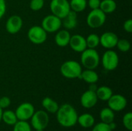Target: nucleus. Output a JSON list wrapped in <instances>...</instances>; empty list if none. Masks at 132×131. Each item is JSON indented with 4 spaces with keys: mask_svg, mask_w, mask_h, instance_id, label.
Wrapping results in <instances>:
<instances>
[{
    "mask_svg": "<svg viewBox=\"0 0 132 131\" xmlns=\"http://www.w3.org/2000/svg\"><path fill=\"white\" fill-rule=\"evenodd\" d=\"M86 43L87 48L95 49L100 45V36L95 33H91L86 38Z\"/></svg>",
    "mask_w": 132,
    "mask_h": 131,
    "instance_id": "nucleus-26",
    "label": "nucleus"
},
{
    "mask_svg": "<svg viewBox=\"0 0 132 131\" xmlns=\"http://www.w3.org/2000/svg\"><path fill=\"white\" fill-rule=\"evenodd\" d=\"M99 8L106 15L111 14L116 10L117 4L114 0H102L101 1Z\"/></svg>",
    "mask_w": 132,
    "mask_h": 131,
    "instance_id": "nucleus-23",
    "label": "nucleus"
},
{
    "mask_svg": "<svg viewBox=\"0 0 132 131\" xmlns=\"http://www.w3.org/2000/svg\"><path fill=\"white\" fill-rule=\"evenodd\" d=\"M42 106L46 110V111L50 113H56L59 109V105L56 101L50 97H45L42 100Z\"/></svg>",
    "mask_w": 132,
    "mask_h": 131,
    "instance_id": "nucleus-21",
    "label": "nucleus"
},
{
    "mask_svg": "<svg viewBox=\"0 0 132 131\" xmlns=\"http://www.w3.org/2000/svg\"><path fill=\"white\" fill-rule=\"evenodd\" d=\"M34 112H35L34 106L30 103L25 102L21 103L16 108L15 113L16 115L18 120L27 121L28 120H30Z\"/></svg>",
    "mask_w": 132,
    "mask_h": 131,
    "instance_id": "nucleus-10",
    "label": "nucleus"
},
{
    "mask_svg": "<svg viewBox=\"0 0 132 131\" xmlns=\"http://www.w3.org/2000/svg\"><path fill=\"white\" fill-rule=\"evenodd\" d=\"M97 97L95 91L88 90L85 91L80 97V104L86 109H90L94 107L97 103Z\"/></svg>",
    "mask_w": 132,
    "mask_h": 131,
    "instance_id": "nucleus-14",
    "label": "nucleus"
},
{
    "mask_svg": "<svg viewBox=\"0 0 132 131\" xmlns=\"http://www.w3.org/2000/svg\"><path fill=\"white\" fill-rule=\"evenodd\" d=\"M101 61L99 53L95 49L87 48L84 51L81 53L80 63L85 69H95Z\"/></svg>",
    "mask_w": 132,
    "mask_h": 131,
    "instance_id": "nucleus-2",
    "label": "nucleus"
},
{
    "mask_svg": "<svg viewBox=\"0 0 132 131\" xmlns=\"http://www.w3.org/2000/svg\"><path fill=\"white\" fill-rule=\"evenodd\" d=\"M50 7L52 14L61 19L70 11L68 0H52Z\"/></svg>",
    "mask_w": 132,
    "mask_h": 131,
    "instance_id": "nucleus-7",
    "label": "nucleus"
},
{
    "mask_svg": "<svg viewBox=\"0 0 132 131\" xmlns=\"http://www.w3.org/2000/svg\"><path fill=\"white\" fill-rule=\"evenodd\" d=\"M101 1V0H89L87 4L91 9H96V8H99Z\"/></svg>",
    "mask_w": 132,
    "mask_h": 131,
    "instance_id": "nucleus-34",
    "label": "nucleus"
},
{
    "mask_svg": "<svg viewBox=\"0 0 132 131\" xmlns=\"http://www.w3.org/2000/svg\"><path fill=\"white\" fill-rule=\"evenodd\" d=\"M2 121H3L7 125L13 126L18 121V119H17L16 115L14 111L7 110H5L2 112Z\"/></svg>",
    "mask_w": 132,
    "mask_h": 131,
    "instance_id": "nucleus-24",
    "label": "nucleus"
},
{
    "mask_svg": "<svg viewBox=\"0 0 132 131\" xmlns=\"http://www.w3.org/2000/svg\"><path fill=\"white\" fill-rule=\"evenodd\" d=\"M92 131H112L108 124L100 122L92 127Z\"/></svg>",
    "mask_w": 132,
    "mask_h": 131,
    "instance_id": "nucleus-31",
    "label": "nucleus"
},
{
    "mask_svg": "<svg viewBox=\"0 0 132 131\" xmlns=\"http://www.w3.org/2000/svg\"><path fill=\"white\" fill-rule=\"evenodd\" d=\"M77 123L79 125L84 128L92 127L95 124V120L93 115L90 113H83L77 117Z\"/></svg>",
    "mask_w": 132,
    "mask_h": 131,
    "instance_id": "nucleus-19",
    "label": "nucleus"
},
{
    "mask_svg": "<svg viewBox=\"0 0 132 131\" xmlns=\"http://www.w3.org/2000/svg\"><path fill=\"white\" fill-rule=\"evenodd\" d=\"M116 46L118 47V49L121 52L127 53L131 49V43L128 40L125 39H118Z\"/></svg>",
    "mask_w": 132,
    "mask_h": 131,
    "instance_id": "nucleus-28",
    "label": "nucleus"
},
{
    "mask_svg": "<svg viewBox=\"0 0 132 131\" xmlns=\"http://www.w3.org/2000/svg\"><path fill=\"white\" fill-rule=\"evenodd\" d=\"M41 25L46 32H56L62 26V20L53 14L48 15L43 18Z\"/></svg>",
    "mask_w": 132,
    "mask_h": 131,
    "instance_id": "nucleus-9",
    "label": "nucleus"
},
{
    "mask_svg": "<svg viewBox=\"0 0 132 131\" xmlns=\"http://www.w3.org/2000/svg\"><path fill=\"white\" fill-rule=\"evenodd\" d=\"M106 21V14L100 8L91 9L87 16V24L92 29H98L101 27Z\"/></svg>",
    "mask_w": 132,
    "mask_h": 131,
    "instance_id": "nucleus-4",
    "label": "nucleus"
},
{
    "mask_svg": "<svg viewBox=\"0 0 132 131\" xmlns=\"http://www.w3.org/2000/svg\"><path fill=\"white\" fill-rule=\"evenodd\" d=\"M56 113L57 122L63 127H72L77 123V112L75 108L69 103H65L59 107Z\"/></svg>",
    "mask_w": 132,
    "mask_h": 131,
    "instance_id": "nucleus-1",
    "label": "nucleus"
},
{
    "mask_svg": "<svg viewBox=\"0 0 132 131\" xmlns=\"http://www.w3.org/2000/svg\"><path fill=\"white\" fill-rule=\"evenodd\" d=\"M13 127V131H32V127L27 121L18 120Z\"/></svg>",
    "mask_w": 132,
    "mask_h": 131,
    "instance_id": "nucleus-27",
    "label": "nucleus"
},
{
    "mask_svg": "<svg viewBox=\"0 0 132 131\" xmlns=\"http://www.w3.org/2000/svg\"><path fill=\"white\" fill-rule=\"evenodd\" d=\"M45 0H31L29 7L32 11H39L44 6Z\"/></svg>",
    "mask_w": 132,
    "mask_h": 131,
    "instance_id": "nucleus-30",
    "label": "nucleus"
},
{
    "mask_svg": "<svg viewBox=\"0 0 132 131\" xmlns=\"http://www.w3.org/2000/svg\"><path fill=\"white\" fill-rule=\"evenodd\" d=\"M22 27V19L19 15H13L9 18L5 23L6 31L10 34L18 33Z\"/></svg>",
    "mask_w": 132,
    "mask_h": 131,
    "instance_id": "nucleus-12",
    "label": "nucleus"
},
{
    "mask_svg": "<svg viewBox=\"0 0 132 131\" xmlns=\"http://www.w3.org/2000/svg\"><path fill=\"white\" fill-rule=\"evenodd\" d=\"M2 112H3V110H2V109L0 107V122L2 121Z\"/></svg>",
    "mask_w": 132,
    "mask_h": 131,
    "instance_id": "nucleus-36",
    "label": "nucleus"
},
{
    "mask_svg": "<svg viewBox=\"0 0 132 131\" xmlns=\"http://www.w3.org/2000/svg\"><path fill=\"white\" fill-rule=\"evenodd\" d=\"M70 36V33L67 29L60 30L56 34L55 42L60 47H65L69 45Z\"/></svg>",
    "mask_w": 132,
    "mask_h": 131,
    "instance_id": "nucleus-17",
    "label": "nucleus"
},
{
    "mask_svg": "<svg viewBox=\"0 0 132 131\" xmlns=\"http://www.w3.org/2000/svg\"><path fill=\"white\" fill-rule=\"evenodd\" d=\"M11 104V100L8 97H2L0 98V107L3 109L8 108Z\"/></svg>",
    "mask_w": 132,
    "mask_h": 131,
    "instance_id": "nucleus-32",
    "label": "nucleus"
},
{
    "mask_svg": "<svg viewBox=\"0 0 132 131\" xmlns=\"http://www.w3.org/2000/svg\"><path fill=\"white\" fill-rule=\"evenodd\" d=\"M100 118L101 122L109 124L114 121L115 114L114 112L109 107H104L100 112Z\"/></svg>",
    "mask_w": 132,
    "mask_h": 131,
    "instance_id": "nucleus-22",
    "label": "nucleus"
},
{
    "mask_svg": "<svg viewBox=\"0 0 132 131\" xmlns=\"http://www.w3.org/2000/svg\"><path fill=\"white\" fill-rule=\"evenodd\" d=\"M61 20L62 25L67 29H73L77 25V13L70 10Z\"/></svg>",
    "mask_w": 132,
    "mask_h": 131,
    "instance_id": "nucleus-16",
    "label": "nucleus"
},
{
    "mask_svg": "<svg viewBox=\"0 0 132 131\" xmlns=\"http://www.w3.org/2000/svg\"><path fill=\"white\" fill-rule=\"evenodd\" d=\"M28 38L33 44H42L47 39V32L39 25H33L28 31Z\"/></svg>",
    "mask_w": 132,
    "mask_h": 131,
    "instance_id": "nucleus-8",
    "label": "nucleus"
},
{
    "mask_svg": "<svg viewBox=\"0 0 132 131\" xmlns=\"http://www.w3.org/2000/svg\"><path fill=\"white\" fill-rule=\"evenodd\" d=\"M101 63L104 69L113 71L117 69L119 64V57L118 53L111 49L107 50L102 56Z\"/></svg>",
    "mask_w": 132,
    "mask_h": 131,
    "instance_id": "nucleus-5",
    "label": "nucleus"
},
{
    "mask_svg": "<svg viewBox=\"0 0 132 131\" xmlns=\"http://www.w3.org/2000/svg\"><path fill=\"white\" fill-rule=\"evenodd\" d=\"M69 46L73 51L77 53H82L87 48L86 43V38L79 34H76L70 36Z\"/></svg>",
    "mask_w": 132,
    "mask_h": 131,
    "instance_id": "nucleus-15",
    "label": "nucleus"
},
{
    "mask_svg": "<svg viewBox=\"0 0 132 131\" xmlns=\"http://www.w3.org/2000/svg\"><path fill=\"white\" fill-rule=\"evenodd\" d=\"M108 107L114 112L124 110L128 104L127 99L121 94H113L108 100Z\"/></svg>",
    "mask_w": 132,
    "mask_h": 131,
    "instance_id": "nucleus-11",
    "label": "nucleus"
},
{
    "mask_svg": "<svg viewBox=\"0 0 132 131\" xmlns=\"http://www.w3.org/2000/svg\"><path fill=\"white\" fill-rule=\"evenodd\" d=\"M70 10L75 12H80L85 10L87 5V0H70Z\"/></svg>",
    "mask_w": 132,
    "mask_h": 131,
    "instance_id": "nucleus-25",
    "label": "nucleus"
},
{
    "mask_svg": "<svg viewBox=\"0 0 132 131\" xmlns=\"http://www.w3.org/2000/svg\"><path fill=\"white\" fill-rule=\"evenodd\" d=\"M6 11V4L5 0H0V19L5 15Z\"/></svg>",
    "mask_w": 132,
    "mask_h": 131,
    "instance_id": "nucleus-35",
    "label": "nucleus"
},
{
    "mask_svg": "<svg viewBox=\"0 0 132 131\" xmlns=\"http://www.w3.org/2000/svg\"><path fill=\"white\" fill-rule=\"evenodd\" d=\"M31 120V127L35 130H45L50 121L48 113L45 110L35 111Z\"/></svg>",
    "mask_w": 132,
    "mask_h": 131,
    "instance_id": "nucleus-6",
    "label": "nucleus"
},
{
    "mask_svg": "<svg viewBox=\"0 0 132 131\" xmlns=\"http://www.w3.org/2000/svg\"><path fill=\"white\" fill-rule=\"evenodd\" d=\"M122 124L124 127L128 131L132 130V113H126L122 118Z\"/></svg>",
    "mask_w": 132,
    "mask_h": 131,
    "instance_id": "nucleus-29",
    "label": "nucleus"
},
{
    "mask_svg": "<svg viewBox=\"0 0 132 131\" xmlns=\"http://www.w3.org/2000/svg\"><path fill=\"white\" fill-rule=\"evenodd\" d=\"M118 36L113 32H106L100 36V44L107 49H111L116 47L118 41Z\"/></svg>",
    "mask_w": 132,
    "mask_h": 131,
    "instance_id": "nucleus-13",
    "label": "nucleus"
},
{
    "mask_svg": "<svg viewBox=\"0 0 132 131\" xmlns=\"http://www.w3.org/2000/svg\"><path fill=\"white\" fill-rule=\"evenodd\" d=\"M82 71L81 64L75 60L66 61L60 66V73L67 79L80 78Z\"/></svg>",
    "mask_w": 132,
    "mask_h": 131,
    "instance_id": "nucleus-3",
    "label": "nucleus"
},
{
    "mask_svg": "<svg viewBox=\"0 0 132 131\" xmlns=\"http://www.w3.org/2000/svg\"><path fill=\"white\" fill-rule=\"evenodd\" d=\"M123 28H124V30L128 33H131L132 32V19H128V20H126L125 22H124V25H123Z\"/></svg>",
    "mask_w": 132,
    "mask_h": 131,
    "instance_id": "nucleus-33",
    "label": "nucleus"
},
{
    "mask_svg": "<svg viewBox=\"0 0 132 131\" xmlns=\"http://www.w3.org/2000/svg\"><path fill=\"white\" fill-rule=\"evenodd\" d=\"M80 79H82L87 83L94 84L98 81L99 76H98V74L94 71V69H86L82 71Z\"/></svg>",
    "mask_w": 132,
    "mask_h": 131,
    "instance_id": "nucleus-18",
    "label": "nucleus"
},
{
    "mask_svg": "<svg viewBox=\"0 0 132 131\" xmlns=\"http://www.w3.org/2000/svg\"><path fill=\"white\" fill-rule=\"evenodd\" d=\"M95 93L97 97V99L102 101H108L110 99V97L114 94L112 90L107 86H102L97 87Z\"/></svg>",
    "mask_w": 132,
    "mask_h": 131,
    "instance_id": "nucleus-20",
    "label": "nucleus"
},
{
    "mask_svg": "<svg viewBox=\"0 0 132 131\" xmlns=\"http://www.w3.org/2000/svg\"><path fill=\"white\" fill-rule=\"evenodd\" d=\"M36 131H44V130H36Z\"/></svg>",
    "mask_w": 132,
    "mask_h": 131,
    "instance_id": "nucleus-37",
    "label": "nucleus"
}]
</instances>
